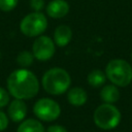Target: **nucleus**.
I'll return each mask as SVG.
<instances>
[{"label": "nucleus", "mask_w": 132, "mask_h": 132, "mask_svg": "<svg viewBox=\"0 0 132 132\" xmlns=\"http://www.w3.org/2000/svg\"><path fill=\"white\" fill-rule=\"evenodd\" d=\"M7 113H8V118L12 122H14V123L22 122V121H24V119L27 114V105L24 102V100L14 98V100L11 101L8 105Z\"/></svg>", "instance_id": "nucleus-8"}, {"label": "nucleus", "mask_w": 132, "mask_h": 132, "mask_svg": "<svg viewBox=\"0 0 132 132\" xmlns=\"http://www.w3.org/2000/svg\"><path fill=\"white\" fill-rule=\"evenodd\" d=\"M41 84L46 93L58 96L64 94L69 89L71 85V77L65 69L54 67L43 74Z\"/></svg>", "instance_id": "nucleus-2"}, {"label": "nucleus", "mask_w": 132, "mask_h": 132, "mask_svg": "<svg viewBox=\"0 0 132 132\" xmlns=\"http://www.w3.org/2000/svg\"><path fill=\"white\" fill-rule=\"evenodd\" d=\"M100 98L105 103H114L120 98V92L114 85H107L102 88L100 92Z\"/></svg>", "instance_id": "nucleus-13"}, {"label": "nucleus", "mask_w": 132, "mask_h": 132, "mask_svg": "<svg viewBox=\"0 0 132 132\" xmlns=\"http://www.w3.org/2000/svg\"><path fill=\"white\" fill-rule=\"evenodd\" d=\"M30 7L34 11H40L44 7V0H30Z\"/></svg>", "instance_id": "nucleus-18"}, {"label": "nucleus", "mask_w": 132, "mask_h": 132, "mask_svg": "<svg viewBox=\"0 0 132 132\" xmlns=\"http://www.w3.org/2000/svg\"><path fill=\"white\" fill-rule=\"evenodd\" d=\"M8 93L15 99L27 100L35 97L39 91L37 76L26 68L13 70L7 78Z\"/></svg>", "instance_id": "nucleus-1"}, {"label": "nucleus", "mask_w": 132, "mask_h": 132, "mask_svg": "<svg viewBox=\"0 0 132 132\" xmlns=\"http://www.w3.org/2000/svg\"><path fill=\"white\" fill-rule=\"evenodd\" d=\"M87 92L79 87L71 88L67 93V100L73 106H81L87 102Z\"/></svg>", "instance_id": "nucleus-11"}, {"label": "nucleus", "mask_w": 132, "mask_h": 132, "mask_svg": "<svg viewBox=\"0 0 132 132\" xmlns=\"http://www.w3.org/2000/svg\"><path fill=\"white\" fill-rule=\"evenodd\" d=\"M18 2L19 0H0V9L2 11L8 12L18 5Z\"/></svg>", "instance_id": "nucleus-16"}, {"label": "nucleus", "mask_w": 132, "mask_h": 132, "mask_svg": "<svg viewBox=\"0 0 132 132\" xmlns=\"http://www.w3.org/2000/svg\"><path fill=\"white\" fill-rule=\"evenodd\" d=\"M72 39V30L67 25H60L54 32V42L59 47L66 46Z\"/></svg>", "instance_id": "nucleus-10"}, {"label": "nucleus", "mask_w": 132, "mask_h": 132, "mask_svg": "<svg viewBox=\"0 0 132 132\" xmlns=\"http://www.w3.org/2000/svg\"><path fill=\"white\" fill-rule=\"evenodd\" d=\"M9 93L0 87V108L6 106L9 102Z\"/></svg>", "instance_id": "nucleus-17"}, {"label": "nucleus", "mask_w": 132, "mask_h": 132, "mask_svg": "<svg viewBox=\"0 0 132 132\" xmlns=\"http://www.w3.org/2000/svg\"><path fill=\"white\" fill-rule=\"evenodd\" d=\"M69 11V4L65 0H52L46 5V13L54 19H61Z\"/></svg>", "instance_id": "nucleus-9"}, {"label": "nucleus", "mask_w": 132, "mask_h": 132, "mask_svg": "<svg viewBox=\"0 0 132 132\" xmlns=\"http://www.w3.org/2000/svg\"><path fill=\"white\" fill-rule=\"evenodd\" d=\"M105 74L114 86L126 87L132 80V67L125 60L114 59L106 65Z\"/></svg>", "instance_id": "nucleus-3"}, {"label": "nucleus", "mask_w": 132, "mask_h": 132, "mask_svg": "<svg viewBox=\"0 0 132 132\" xmlns=\"http://www.w3.org/2000/svg\"><path fill=\"white\" fill-rule=\"evenodd\" d=\"M46 132H68L64 126L61 125H52L46 129Z\"/></svg>", "instance_id": "nucleus-20"}, {"label": "nucleus", "mask_w": 132, "mask_h": 132, "mask_svg": "<svg viewBox=\"0 0 132 132\" xmlns=\"http://www.w3.org/2000/svg\"><path fill=\"white\" fill-rule=\"evenodd\" d=\"M94 123L103 130L114 129L121 122L120 110L111 103H103L94 111Z\"/></svg>", "instance_id": "nucleus-4"}, {"label": "nucleus", "mask_w": 132, "mask_h": 132, "mask_svg": "<svg viewBox=\"0 0 132 132\" xmlns=\"http://www.w3.org/2000/svg\"><path fill=\"white\" fill-rule=\"evenodd\" d=\"M33 111L39 120L44 122H53L60 117L61 107L53 99L41 98L34 104Z\"/></svg>", "instance_id": "nucleus-6"}, {"label": "nucleus", "mask_w": 132, "mask_h": 132, "mask_svg": "<svg viewBox=\"0 0 132 132\" xmlns=\"http://www.w3.org/2000/svg\"><path fill=\"white\" fill-rule=\"evenodd\" d=\"M8 126V117L5 112L0 110V132L4 131Z\"/></svg>", "instance_id": "nucleus-19"}, {"label": "nucleus", "mask_w": 132, "mask_h": 132, "mask_svg": "<svg viewBox=\"0 0 132 132\" xmlns=\"http://www.w3.org/2000/svg\"><path fill=\"white\" fill-rule=\"evenodd\" d=\"M88 84L93 88H99L104 85L106 74L100 69H94L88 74Z\"/></svg>", "instance_id": "nucleus-14"}, {"label": "nucleus", "mask_w": 132, "mask_h": 132, "mask_svg": "<svg viewBox=\"0 0 132 132\" xmlns=\"http://www.w3.org/2000/svg\"><path fill=\"white\" fill-rule=\"evenodd\" d=\"M47 27V19L40 11H35L24 16L20 23L21 32L27 37L41 35Z\"/></svg>", "instance_id": "nucleus-5"}, {"label": "nucleus", "mask_w": 132, "mask_h": 132, "mask_svg": "<svg viewBox=\"0 0 132 132\" xmlns=\"http://www.w3.org/2000/svg\"><path fill=\"white\" fill-rule=\"evenodd\" d=\"M56 51V44L53 39L48 36L39 35L33 42L32 54L34 58L38 61H47L50 60Z\"/></svg>", "instance_id": "nucleus-7"}, {"label": "nucleus", "mask_w": 132, "mask_h": 132, "mask_svg": "<svg viewBox=\"0 0 132 132\" xmlns=\"http://www.w3.org/2000/svg\"><path fill=\"white\" fill-rule=\"evenodd\" d=\"M33 60H34V56L29 51H23L16 56V63L22 68H26V67L31 66L33 63Z\"/></svg>", "instance_id": "nucleus-15"}, {"label": "nucleus", "mask_w": 132, "mask_h": 132, "mask_svg": "<svg viewBox=\"0 0 132 132\" xmlns=\"http://www.w3.org/2000/svg\"><path fill=\"white\" fill-rule=\"evenodd\" d=\"M16 132H45V130L40 121L28 119L21 122L20 126L16 129Z\"/></svg>", "instance_id": "nucleus-12"}]
</instances>
